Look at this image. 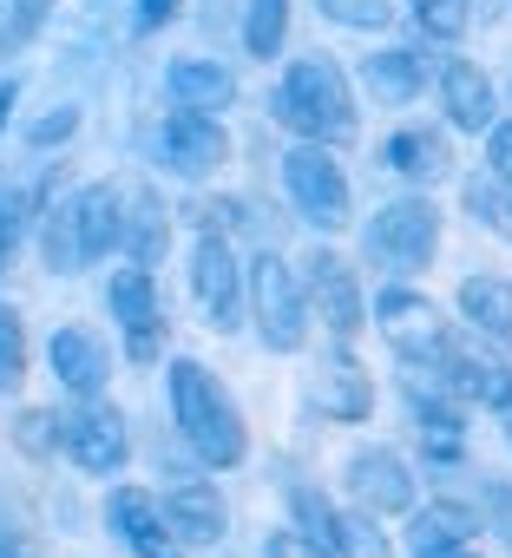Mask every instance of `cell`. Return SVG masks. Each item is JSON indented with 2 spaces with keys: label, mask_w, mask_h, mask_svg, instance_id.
Here are the masks:
<instances>
[{
  "label": "cell",
  "mask_w": 512,
  "mask_h": 558,
  "mask_svg": "<svg viewBox=\"0 0 512 558\" xmlns=\"http://www.w3.org/2000/svg\"><path fill=\"white\" fill-rule=\"evenodd\" d=\"M277 125L303 145H349L362 132V112H355V86L349 73L329 60V53H303L283 66V86H277Z\"/></svg>",
  "instance_id": "1"
},
{
  "label": "cell",
  "mask_w": 512,
  "mask_h": 558,
  "mask_svg": "<svg viewBox=\"0 0 512 558\" xmlns=\"http://www.w3.org/2000/svg\"><path fill=\"white\" fill-rule=\"evenodd\" d=\"M171 414H178V434L191 440V453L217 473L243 466L249 460V427H243V408L230 401V388L217 381V368L178 355L171 362Z\"/></svg>",
  "instance_id": "2"
},
{
  "label": "cell",
  "mask_w": 512,
  "mask_h": 558,
  "mask_svg": "<svg viewBox=\"0 0 512 558\" xmlns=\"http://www.w3.org/2000/svg\"><path fill=\"white\" fill-rule=\"evenodd\" d=\"M119 223H125V191L99 178V184L73 191L66 204H53L40 217V263L53 276H73V269L99 263V256L119 250Z\"/></svg>",
  "instance_id": "3"
},
{
  "label": "cell",
  "mask_w": 512,
  "mask_h": 558,
  "mask_svg": "<svg viewBox=\"0 0 512 558\" xmlns=\"http://www.w3.org/2000/svg\"><path fill=\"white\" fill-rule=\"evenodd\" d=\"M243 303H249V323H256V336H264L270 355H296L303 349V336H309V296H303V276L290 269V256L256 250L249 276H243Z\"/></svg>",
  "instance_id": "4"
},
{
  "label": "cell",
  "mask_w": 512,
  "mask_h": 558,
  "mask_svg": "<svg viewBox=\"0 0 512 558\" xmlns=\"http://www.w3.org/2000/svg\"><path fill=\"white\" fill-rule=\"evenodd\" d=\"M283 191H290V210L309 223V230H322V236H336V230H349L355 217V204H349V171H342V158H336V145H290L283 151Z\"/></svg>",
  "instance_id": "5"
},
{
  "label": "cell",
  "mask_w": 512,
  "mask_h": 558,
  "mask_svg": "<svg viewBox=\"0 0 512 558\" xmlns=\"http://www.w3.org/2000/svg\"><path fill=\"white\" fill-rule=\"evenodd\" d=\"M368 243H375V256L388 263V269H427L434 256H440V204L434 197H420V191H407V197H388L375 217H368Z\"/></svg>",
  "instance_id": "6"
},
{
  "label": "cell",
  "mask_w": 512,
  "mask_h": 558,
  "mask_svg": "<svg viewBox=\"0 0 512 558\" xmlns=\"http://www.w3.org/2000/svg\"><path fill=\"white\" fill-rule=\"evenodd\" d=\"M375 329L388 336V349H394L407 368H434L440 349H447V336H453V323L440 316V303L420 296V290H407V283H388V290L375 296Z\"/></svg>",
  "instance_id": "7"
},
{
  "label": "cell",
  "mask_w": 512,
  "mask_h": 558,
  "mask_svg": "<svg viewBox=\"0 0 512 558\" xmlns=\"http://www.w3.org/2000/svg\"><path fill=\"white\" fill-rule=\"evenodd\" d=\"M434 375L453 388L460 408H492V414H512V362L486 342V336H447Z\"/></svg>",
  "instance_id": "8"
},
{
  "label": "cell",
  "mask_w": 512,
  "mask_h": 558,
  "mask_svg": "<svg viewBox=\"0 0 512 558\" xmlns=\"http://www.w3.org/2000/svg\"><path fill=\"white\" fill-rule=\"evenodd\" d=\"M184 283H191L197 316H204L217 336H230V329L243 323V263H236L230 236H197V243H191V256H184Z\"/></svg>",
  "instance_id": "9"
},
{
  "label": "cell",
  "mask_w": 512,
  "mask_h": 558,
  "mask_svg": "<svg viewBox=\"0 0 512 558\" xmlns=\"http://www.w3.org/2000/svg\"><path fill=\"white\" fill-rule=\"evenodd\" d=\"M303 296H309V316L342 349L368 329V303H362V283H355V263H342L336 250H309L303 256Z\"/></svg>",
  "instance_id": "10"
},
{
  "label": "cell",
  "mask_w": 512,
  "mask_h": 558,
  "mask_svg": "<svg viewBox=\"0 0 512 558\" xmlns=\"http://www.w3.org/2000/svg\"><path fill=\"white\" fill-rule=\"evenodd\" d=\"M60 453L80 466V473H119L125 466V453H132V427H125V414L106 401V395H93V401H80V408H66L60 414Z\"/></svg>",
  "instance_id": "11"
},
{
  "label": "cell",
  "mask_w": 512,
  "mask_h": 558,
  "mask_svg": "<svg viewBox=\"0 0 512 558\" xmlns=\"http://www.w3.org/2000/svg\"><path fill=\"white\" fill-rule=\"evenodd\" d=\"M158 165H164L171 178H184V184H210V178L230 165V132H223V119H210V112H178V106H171V119L158 125Z\"/></svg>",
  "instance_id": "12"
},
{
  "label": "cell",
  "mask_w": 512,
  "mask_h": 558,
  "mask_svg": "<svg viewBox=\"0 0 512 558\" xmlns=\"http://www.w3.org/2000/svg\"><path fill=\"white\" fill-rule=\"evenodd\" d=\"M106 303H112V323L125 329V355L145 368L164 355V310H158V269H112V283H106Z\"/></svg>",
  "instance_id": "13"
},
{
  "label": "cell",
  "mask_w": 512,
  "mask_h": 558,
  "mask_svg": "<svg viewBox=\"0 0 512 558\" xmlns=\"http://www.w3.org/2000/svg\"><path fill=\"white\" fill-rule=\"evenodd\" d=\"M342 473H349L355 506L375 512V519H401V512L420 506V480H414L407 453H394V447H355Z\"/></svg>",
  "instance_id": "14"
},
{
  "label": "cell",
  "mask_w": 512,
  "mask_h": 558,
  "mask_svg": "<svg viewBox=\"0 0 512 558\" xmlns=\"http://www.w3.org/2000/svg\"><path fill=\"white\" fill-rule=\"evenodd\" d=\"M106 525H112V538H119L132 558H191L184 538L171 532L164 506H158L145 486H112V493H106Z\"/></svg>",
  "instance_id": "15"
},
{
  "label": "cell",
  "mask_w": 512,
  "mask_h": 558,
  "mask_svg": "<svg viewBox=\"0 0 512 558\" xmlns=\"http://www.w3.org/2000/svg\"><path fill=\"white\" fill-rule=\"evenodd\" d=\"M309 401H316V414H329V421H342V427H362V421L375 414V375H368L349 349H336V355L309 375Z\"/></svg>",
  "instance_id": "16"
},
{
  "label": "cell",
  "mask_w": 512,
  "mask_h": 558,
  "mask_svg": "<svg viewBox=\"0 0 512 558\" xmlns=\"http://www.w3.org/2000/svg\"><path fill=\"white\" fill-rule=\"evenodd\" d=\"M434 93H440V112H447L453 132H466V138H473V132H492L499 93H492V80H486L479 60H447L440 80H434Z\"/></svg>",
  "instance_id": "17"
},
{
  "label": "cell",
  "mask_w": 512,
  "mask_h": 558,
  "mask_svg": "<svg viewBox=\"0 0 512 558\" xmlns=\"http://www.w3.org/2000/svg\"><path fill=\"white\" fill-rule=\"evenodd\" d=\"M47 362H53L60 388H66V395H80V401L106 395V381H112V349H106L93 329H80V323L53 329V342H47Z\"/></svg>",
  "instance_id": "18"
},
{
  "label": "cell",
  "mask_w": 512,
  "mask_h": 558,
  "mask_svg": "<svg viewBox=\"0 0 512 558\" xmlns=\"http://www.w3.org/2000/svg\"><path fill=\"white\" fill-rule=\"evenodd\" d=\"M164 93H171V106L178 112H230L236 106V73L223 66V60H204V53H178L171 66H164Z\"/></svg>",
  "instance_id": "19"
},
{
  "label": "cell",
  "mask_w": 512,
  "mask_h": 558,
  "mask_svg": "<svg viewBox=\"0 0 512 558\" xmlns=\"http://www.w3.org/2000/svg\"><path fill=\"white\" fill-rule=\"evenodd\" d=\"M158 506H164L171 532L184 538V551H204V545H217L230 532V506H223V493L210 480H178Z\"/></svg>",
  "instance_id": "20"
},
{
  "label": "cell",
  "mask_w": 512,
  "mask_h": 558,
  "mask_svg": "<svg viewBox=\"0 0 512 558\" xmlns=\"http://www.w3.org/2000/svg\"><path fill=\"white\" fill-rule=\"evenodd\" d=\"M119 250L138 263V269H158L164 256H171V204L151 191V184H138L132 197H125V223H119Z\"/></svg>",
  "instance_id": "21"
},
{
  "label": "cell",
  "mask_w": 512,
  "mask_h": 558,
  "mask_svg": "<svg viewBox=\"0 0 512 558\" xmlns=\"http://www.w3.org/2000/svg\"><path fill=\"white\" fill-rule=\"evenodd\" d=\"M479 532V512L466 499H427L407 512V558H434V551H453V545H473Z\"/></svg>",
  "instance_id": "22"
},
{
  "label": "cell",
  "mask_w": 512,
  "mask_h": 558,
  "mask_svg": "<svg viewBox=\"0 0 512 558\" xmlns=\"http://www.w3.org/2000/svg\"><path fill=\"white\" fill-rule=\"evenodd\" d=\"M381 158H388V171L407 178V184H440V178H453V145H447V132H434V125H401Z\"/></svg>",
  "instance_id": "23"
},
{
  "label": "cell",
  "mask_w": 512,
  "mask_h": 558,
  "mask_svg": "<svg viewBox=\"0 0 512 558\" xmlns=\"http://www.w3.org/2000/svg\"><path fill=\"white\" fill-rule=\"evenodd\" d=\"M460 316L492 349H512V276H466L460 283Z\"/></svg>",
  "instance_id": "24"
},
{
  "label": "cell",
  "mask_w": 512,
  "mask_h": 558,
  "mask_svg": "<svg viewBox=\"0 0 512 558\" xmlns=\"http://www.w3.org/2000/svg\"><path fill=\"white\" fill-rule=\"evenodd\" d=\"M362 80H368V93H375L381 106H414V99L427 93V53H414V47H381V53L362 60Z\"/></svg>",
  "instance_id": "25"
},
{
  "label": "cell",
  "mask_w": 512,
  "mask_h": 558,
  "mask_svg": "<svg viewBox=\"0 0 512 558\" xmlns=\"http://www.w3.org/2000/svg\"><path fill=\"white\" fill-rule=\"evenodd\" d=\"M290 47V0H243V53L277 60Z\"/></svg>",
  "instance_id": "26"
},
{
  "label": "cell",
  "mask_w": 512,
  "mask_h": 558,
  "mask_svg": "<svg viewBox=\"0 0 512 558\" xmlns=\"http://www.w3.org/2000/svg\"><path fill=\"white\" fill-rule=\"evenodd\" d=\"M336 558H401V551H394V538L375 525V512L342 506V512H336Z\"/></svg>",
  "instance_id": "27"
},
{
  "label": "cell",
  "mask_w": 512,
  "mask_h": 558,
  "mask_svg": "<svg viewBox=\"0 0 512 558\" xmlns=\"http://www.w3.org/2000/svg\"><path fill=\"white\" fill-rule=\"evenodd\" d=\"M316 14L342 34H388L394 27V0H316Z\"/></svg>",
  "instance_id": "28"
},
{
  "label": "cell",
  "mask_w": 512,
  "mask_h": 558,
  "mask_svg": "<svg viewBox=\"0 0 512 558\" xmlns=\"http://www.w3.org/2000/svg\"><path fill=\"white\" fill-rule=\"evenodd\" d=\"M27 381V323L14 303H0V395H21Z\"/></svg>",
  "instance_id": "29"
},
{
  "label": "cell",
  "mask_w": 512,
  "mask_h": 558,
  "mask_svg": "<svg viewBox=\"0 0 512 558\" xmlns=\"http://www.w3.org/2000/svg\"><path fill=\"white\" fill-rule=\"evenodd\" d=\"M290 512H296V532H309L316 545L336 551V512H342V506H329L316 486H290Z\"/></svg>",
  "instance_id": "30"
},
{
  "label": "cell",
  "mask_w": 512,
  "mask_h": 558,
  "mask_svg": "<svg viewBox=\"0 0 512 558\" xmlns=\"http://www.w3.org/2000/svg\"><path fill=\"white\" fill-rule=\"evenodd\" d=\"M184 217H191V230H197V236H230V230L249 217V204H243V197H191V204H184Z\"/></svg>",
  "instance_id": "31"
},
{
  "label": "cell",
  "mask_w": 512,
  "mask_h": 558,
  "mask_svg": "<svg viewBox=\"0 0 512 558\" xmlns=\"http://www.w3.org/2000/svg\"><path fill=\"white\" fill-rule=\"evenodd\" d=\"M466 204H473V217H486V230H492V236H505V243H512V184L479 178V184H466Z\"/></svg>",
  "instance_id": "32"
},
{
  "label": "cell",
  "mask_w": 512,
  "mask_h": 558,
  "mask_svg": "<svg viewBox=\"0 0 512 558\" xmlns=\"http://www.w3.org/2000/svg\"><path fill=\"white\" fill-rule=\"evenodd\" d=\"M407 14L427 40H460L466 34V0H407Z\"/></svg>",
  "instance_id": "33"
},
{
  "label": "cell",
  "mask_w": 512,
  "mask_h": 558,
  "mask_svg": "<svg viewBox=\"0 0 512 558\" xmlns=\"http://www.w3.org/2000/svg\"><path fill=\"white\" fill-rule=\"evenodd\" d=\"M14 440H21L27 453H40V460L60 453V414H53V408H27V414L14 421Z\"/></svg>",
  "instance_id": "34"
},
{
  "label": "cell",
  "mask_w": 512,
  "mask_h": 558,
  "mask_svg": "<svg viewBox=\"0 0 512 558\" xmlns=\"http://www.w3.org/2000/svg\"><path fill=\"white\" fill-rule=\"evenodd\" d=\"M21 230H27V197H21L14 184H0V269L14 263V243H21Z\"/></svg>",
  "instance_id": "35"
},
{
  "label": "cell",
  "mask_w": 512,
  "mask_h": 558,
  "mask_svg": "<svg viewBox=\"0 0 512 558\" xmlns=\"http://www.w3.org/2000/svg\"><path fill=\"white\" fill-rule=\"evenodd\" d=\"M47 14H53V0H14V21H8V34H0V47H27L47 27Z\"/></svg>",
  "instance_id": "36"
},
{
  "label": "cell",
  "mask_w": 512,
  "mask_h": 558,
  "mask_svg": "<svg viewBox=\"0 0 512 558\" xmlns=\"http://www.w3.org/2000/svg\"><path fill=\"white\" fill-rule=\"evenodd\" d=\"M264 558H336V551H329V545H316L309 532L283 525V532H270V538H264Z\"/></svg>",
  "instance_id": "37"
},
{
  "label": "cell",
  "mask_w": 512,
  "mask_h": 558,
  "mask_svg": "<svg viewBox=\"0 0 512 558\" xmlns=\"http://www.w3.org/2000/svg\"><path fill=\"white\" fill-rule=\"evenodd\" d=\"M486 171L499 184H512V119H492V132H486Z\"/></svg>",
  "instance_id": "38"
},
{
  "label": "cell",
  "mask_w": 512,
  "mask_h": 558,
  "mask_svg": "<svg viewBox=\"0 0 512 558\" xmlns=\"http://www.w3.org/2000/svg\"><path fill=\"white\" fill-rule=\"evenodd\" d=\"M80 132V106H60L53 119H34L27 125V145H60V138H73Z\"/></svg>",
  "instance_id": "39"
},
{
  "label": "cell",
  "mask_w": 512,
  "mask_h": 558,
  "mask_svg": "<svg viewBox=\"0 0 512 558\" xmlns=\"http://www.w3.org/2000/svg\"><path fill=\"white\" fill-rule=\"evenodd\" d=\"M178 21V0H138V27L145 34H158V27H171Z\"/></svg>",
  "instance_id": "40"
},
{
  "label": "cell",
  "mask_w": 512,
  "mask_h": 558,
  "mask_svg": "<svg viewBox=\"0 0 512 558\" xmlns=\"http://www.w3.org/2000/svg\"><path fill=\"white\" fill-rule=\"evenodd\" d=\"M486 512H492V532H499V538L512 545V486H499V493L486 499Z\"/></svg>",
  "instance_id": "41"
},
{
  "label": "cell",
  "mask_w": 512,
  "mask_h": 558,
  "mask_svg": "<svg viewBox=\"0 0 512 558\" xmlns=\"http://www.w3.org/2000/svg\"><path fill=\"white\" fill-rule=\"evenodd\" d=\"M434 558H479L473 545H453V551H434Z\"/></svg>",
  "instance_id": "42"
},
{
  "label": "cell",
  "mask_w": 512,
  "mask_h": 558,
  "mask_svg": "<svg viewBox=\"0 0 512 558\" xmlns=\"http://www.w3.org/2000/svg\"><path fill=\"white\" fill-rule=\"evenodd\" d=\"M505 447H512V414H505Z\"/></svg>",
  "instance_id": "43"
},
{
  "label": "cell",
  "mask_w": 512,
  "mask_h": 558,
  "mask_svg": "<svg viewBox=\"0 0 512 558\" xmlns=\"http://www.w3.org/2000/svg\"><path fill=\"white\" fill-rule=\"evenodd\" d=\"M0 558H27V551H0Z\"/></svg>",
  "instance_id": "44"
}]
</instances>
